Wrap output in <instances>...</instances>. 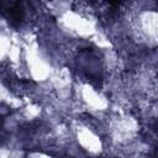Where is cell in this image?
Returning <instances> with one entry per match:
<instances>
[{"label":"cell","mask_w":158,"mask_h":158,"mask_svg":"<svg viewBox=\"0 0 158 158\" xmlns=\"http://www.w3.org/2000/svg\"><path fill=\"white\" fill-rule=\"evenodd\" d=\"M2 11L7 16V20L11 26H19L26 16V9L22 0H15L7 6L2 5Z\"/></svg>","instance_id":"obj_1"}]
</instances>
